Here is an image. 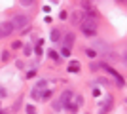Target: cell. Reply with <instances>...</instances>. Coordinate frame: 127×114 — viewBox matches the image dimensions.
I'll list each match as a JSON object with an SVG mask.
<instances>
[{
	"instance_id": "cell-1",
	"label": "cell",
	"mask_w": 127,
	"mask_h": 114,
	"mask_svg": "<svg viewBox=\"0 0 127 114\" xmlns=\"http://www.w3.org/2000/svg\"><path fill=\"white\" fill-rule=\"evenodd\" d=\"M80 29L85 36H95L97 34V19L95 17H84L80 23Z\"/></svg>"
},
{
	"instance_id": "cell-2",
	"label": "cell",
	"mask_w": 127,
	"mask_h": 114,
	"mask_svg": "<svg viewBox=\"0 0 127 114\" xmlns=\"http://www.w3.org/2000/svg\"><path fill=\"white\" fill-rule=\"evenodd\" d=\"M10 23L13 25V29H15V31H19V29L29 27V17L23 15V13H17V15L11 17V21H10Z\"/></svg>"
},
{
	"instance_id": "cell-3",
	"label": "cell",
	"mask_w": 127,
	"mask_h": 114,
	"mask_svg": "<svg viewBox=\"0 0 127 114\" xmlns=\"http://www.w3.org/2000/svg\"><path fill=\"white\" fill-rule=\"evenodd\" d=\"M15 29H13V25H11L10 21H4V23H0V38H6V36H10L11 33H13Z\"/></svg>"
},
{
	"instance_id": "cell-4",
	"label": "cell",
	"mask_w": 127,
	"mask_h": 114,
	"mask_svg": "<svg viewBox=\"0 0 127 114\" xmlns=\"http://www.w3.org/2000/svg\"><path fill=\"white\" fill-rule=\"evenodd\" d=\"M93 49H95V51H101V53H108V51H110L108 44L102 42V40H95V42H93Z\"/></svg>"
},
{
	"instance_id": "cell-5",
	"label": "cell",
	"mask_w": 127,
	"mask_h": 114,
	"mask_svg": "<svg viewBox=\"0 0 127 114\" xmlns=\"http://www.w3.org/2000/svg\"><path fill=\"white\" fill-rule=\"evenodd\" d=\"M74 40H76L74 33H68V34H66V36L63 38V48L70 49V48H72V46H74Z\"/></svg>"
},
{
	"instance_id": "cell-6",
	"label": "cell",
	"mask_w": 127,
	"mask_h": 114,
	"mask_svg": "<svg viewBox=\"0 0 127 114\" xmlns=\"http://www.w3.org/2000/svg\"><path fill=\"white\" fill-rule=\"evenodd\" d=\"M110 109H112V95L108 93V95L104 97V101L101 103V112H108Z\"/></svg>"
},
{
	"instance_id": "cell-7",
	"label": "cell",
	"mask_w": 127,
	"mask_h": 114,
	"mask_svg": "<svg viewBox=\"0 0 127 114\" xmlns=\"http://www.w3.org/2000/svg\"><path fill=\"white\" fill-rule=\"evenodd\" d=\"M84 11H80V10H76V11H72V17H70V21H72V25H80L82 23V19H84Z\"/></svg>"
},
{
	"instance_id": "cell-8",
	"label": "cell",
	"mask_w": 127,
	"mask_h": 114,
	"mask_svg": "<svg viewBox=\"0 0 127 114\" xmlns=\"http://www.w3.org/2000/svg\"><path fill=\"white\" fill-rule=\"evenodd\" d=\"M70 99H72V91H70V89H66V91H63V95L59 97V101H61V103H63V107H64Z\"/></svg>"
},
{
	"instance_id": "cell-9",
	"label": "cell",
	"mask_w": 127,
	"mask_h": 114,
	"mask_svg": "<svg viewBox=\"0 0 127 114\" xmlns=\"http://www.w3.org/2000/svg\"><path fill=\"white\" fill-rule=\"evenodd\" d=\"M42 89L44 87H40V86H34L31 89V97H34V99H40V95H42Z\"/></svg>"
},
{
	"instance_id": "cell-10",
	"label": "cell",
	"mask_w": 127,
	"mask_h": 114,
	"mask_svg": "<svg viewBox=\"0 0 127 114\" xmlns=\"http://www.w3.org/2000/svg\"><path fill=\"white\" fill-rule=\"evenodd\" d=\"M49 38H51V42H59V40H61V31L53 29V31H51V34H49Z\"/></svg>"
},
{
	"instance_id": "cell-11",
	"label": "cell",
	"mask_w": 127,
	"mask_h": 114,
	"mask_svg": "<svg viewBox=\"0 0 127 114\" xmlns=\"http://www.w3.org/2000/svg\"><path fill=\"white\" fill-rule=\"evenodd\" d=\"M64 109L70 110V112H76V110H78V105H76V103H70V101H68V103L64 105Z\"/></svg>"
},
{
	"instance_id": "cell-12",
	"label": "cell",
	"mask_w": 127,
	"mask_h": 114,
	"mask_svg": "<svg viewBox=\"0 0 127 114\" xmlns=\"http://www.w3.org/2000/svg\"><path fill=\"white\" fill-rule=\"evenodd\" d=\"M63 109H64V107H63V103H61V101H59V99H57V101L53 103V110H55V112H61V110H63Z\"/></svg>"
},
{
	"instance_id": "cell-13",
	"label": "cell",
	"mask_w": 127,
	"mask_h": 114,
	"mask_svg": "<svg viewBox=\"0 0 127 114\" xmlns=\"http://www.w3.org/2000/svg\"><path fill=\"white\" fill-rule=\"evenodd\" d=\"M78 71H80V65L76 63V61H72L70 67H68V72H78Z\"/></svg>"
},
{
	"instance_id": "cell-14",
	"label": "cell",
	"mask_w": 127,
	"mask_h": 114,
	"mask_svg": "<svg viewBox=\"0 0 127 114\" xmlns=\"http://www.w3.org/2000/svg\"><path fill=\"white\" fill-rule=\"evenodd\" d=\"M34 51H36V55H38V57L42 55V51H44V49H42V40H40V42H38L36 46H34Z\"/></svg>"
},
{
	"instance_id": "cell-15",
	"label": "cell",
	"mask_w": 127,
	"mask_h": 114,
	"mask_svg": "<svg viewBox=\"0 0 127 114\" xmlns=\"http://www.w3.org/2000/svg\"><path fill=\"white\" fill-rule=\"evenodd\" d=\"M32 2H34V0H19V4L25 6V8H27V6H32Z\"/></svg>"
},
{
	"instance_id": "cell-16",
	"label": "cell",
	"mask_w": 127,
	"mask_h": 114,
	"mask_svg": "<svg viewBox=\"0 0 127 114\" xmlns=\"http://www.w3.org/2000/svg\"><path fill=\"white\" fill-rule=\"evenodd\" d=\"M76 105H78V107L84 105V97H82V95H76Z\"/></svg>"
},
{
	"instance_id": "cell-17",
	"label": "cell",
	"mask_w": 127,
	"mask_h": 114,
	"mask_svg": "<svg viewBox=\"0 0 127 114\" xmlns=\"http://www.w3.org/2000/svg\"><path fill=\"white\" fill-rule=\"evenodd\" d=\"M85 53L89 55V57H95V53H97V51H95L93 48H89V49H85Z\"/></svg>"
},
{
	"instance_id": "cell-18",
	"label": "cell",
	"mask_w": 127,
	"mask_h": 114,
	"mask_svg": "<svg viewBox=\"0 0 127 114\" xmlns=\"http://www.w3.org/2000/svg\"><path fill=\"white\" fill-rule=\"evenodd\" d=\"M19 107H21V99H17V101H15V105H13V109H11V110L15 112V110H19Z\"/></svg>"
},
{
	"instance_id": "cell-19",
	"label": "cell",
	"mask_w": 127,
	"mask_h": 114,
	"mask_svg": "<svg viewBox=\"0 0 127 114\" xmlns=\"http://www.w3.org/2000/svg\"><path fill=\"white\" fill-rule=\"evenodd\" d=\"M34 76H36V71H34V69L27 72V78H29V80H31V78H34Z\"/></svg>"
},
{
	"instance_id": "cell-20",
	"label": "cell",
	"mask_w": 127,
	"mask_h": 114,
	"mask_svg": "<svg viewBox=\"0 0 127 114\" xmlns=\"http://www.w3.org/2000/svg\"><path fill=\"white\" fill-rule=\"evenodd\" d=\"M31 51H32L31 46H25V48H23V53H25V55H31Z\"/></svg>"
},
{
	"instance_id": "cell-21",
	"label": "cell",
	"mask_w": 127,
	"mask_h": 114,
	"mask_svg": "<svg viewBox=\"0 0 127 114\" xmlns=\"http://www.w3.org/2000/svg\"><path fill=\"white\" fill-rule=\"evenodd\" d=\"M61 55H63V57H68V55H70V49L63 48V49H61Z\"/></svg>"
},
{
	"instance_id": "cell-22",
	"label": "cell",
	"mask_w": 127,
	"mask_h": 114,
	"mask_svg": "<svg viewBox=\"0 0 127 114\" xmlns=\"http://www.w3.org/2000/svg\"><path fill=\"white\" fill-rule=\"evenodd\" d=\"M48 55H49V57H51V59H53V61H59V55H57V53H55V51H49V53H48Z\"/></svg>"
},
{
	"instance_id": "cell-23",
	"label": "cell",
	"mask_w": 127,
	"mask_h": 114,
	"mask_svg": "<svg viewBox=\"0 0 127 114\" xmlns=\"http://www.w3.org/2000/svg\"><path fill=\"white\" fill-rule=\"evenodd\" d=\"M21 46H23V44L19 42V40H15V42L11 44V48H13V49H17V48H21Z\"/></svg>"
},
{
	"instance_id": "cell-24",
	"label": "cell",
	"mask_w": 127,
	"mask_h": 114,
	"mask_svg": "<svg viewBox=\"0 0 127 114\" xmlns=\"http://www.w3.org/2000/svg\"><path fill=\"white\" fill-rule=\"evenodd\" d=\"M25 112L32 114V112H36V109H34V107H31V105H29V107H27V109H25Z\"/></svg>"
},
{
	"instance_id": "cell-25",
	"label": "cell",
	"mask_w": 127,
	"mask_h": 114,
	"mask_svg": "<svg viewBox=\"0 0 127 114\" xmlns=\"http://www.w3.org/2000/svg\"><path fill=\"white\" fill-rule=\"evenodd\" d=\"M4 97H6V89L0 86V99H4Z\"/></svg>"
},
{
	"instance_id": "cell-26",
	"label": "cell",
	"mask_w": 127,
	"mask_h": 114,
	"mask_svg": "<svg viewBox=\"0 0 127 114\" xmlns=\"http://www.w3.org/2000/svg\"><path fill=\"white\" fill-rule=\"evenodd\" d=\"M2 59L8 61V59H10V53H8V51H2Z\"/></svg>"
},
{
	"instance_id": "cell-27",
	"label": "cell",
	"mask_w": 127,
	"mask_h": 114,
	"mask_svg": "<svg viewBox=\"0 0 127 114\" xmlns=\"http://www.w3.org/2000/svg\"><path fill=\"white\" fill-rule=\"evenodd\" d=\"M89 69H91V71H97V69H99V63H91Z\"/></svg>"
},
{
	"instance_id": "cell-28",
	"label": "cell",
	"mask_w": 127,
	"mask_h": 114,
	"mask_svg": "<svg viewBox=\"0 0 127 114\" xmlns=\"http://www.w3.org/2000/svg\"><path fill=\"white\" fill-rule=\"evenodd\" d=\"M99 84H102V86H108V80H106V78H99Z\"/></svg>"
},
{
	"instance_id": "cell-29",
	"label": "cell",
	"mask_w": 127,
	"mask_h": 114,
	"mask_svg": "<svg viewBox=\"0 0 127 114\" xmlns=\"http://www.w3.org/2000/svg\"><path fill=\"white\" fill-rule=\"evenodd\" d=\"M59 17H61V19H66V11H63V10H61V13H59Z\"/></svg>"
}]
</instances>
